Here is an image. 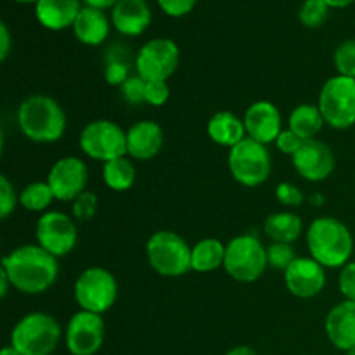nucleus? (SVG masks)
I'll use <instances>...</instances> for the list:
<instances>
[{
	"label": "nucleus",
	"instance_id": "obj_28",
	"mask_svg": "<svg viewBox=\"0 0 355 355\" xmlns=\"http://www.w3.org/2000/svg\"><path fill=\"white\" fill-rule=\"evenodd\" d=\"M54 200V193H52L47 180L45 182H42V180L30 182L19 193L21 207L28 211H35V214H45V211H49V207H51Z\"/></svg>",
	"mask_w": 355,
	"mask_h": 355
},
{
	"label": "nucleus",
	"instance_id": "obj_29",
	"mask_svg": "<svg viewBox=\"0 0 355 355\" xmlns=\"http://www.w3.org/2000/svg\"><path fill=\"white\" fill-rule=\"evenodd\" d=\"M329 6L324 0H305L298 10V19L305 28H319L328 19Z\"/></svg>",
	"mask_w": 355,
	"mask_h": 355
},
{
	"label": "nucleus",
	"instance_id": "obj_21",
	"mask_svg": "<svg viewBox=\"0 0 355 355\" xmlns=\"http://www.w3.org/2000/svg\"><path fill=\"white\" fill-rule=\"evenodd\" d=\"M82 7L80 0H38L35 17L45 30L62 31L73 28Z\"/></svg>",
	"mask_w": 355,
	"mask_h": 355
},
{
	"label": "nucleus",
	"instance_id": "obj_27",
	"mask_svg": "<svg viewBox=\"0 0 355 355\" xmlns=\"http://www.w3.org/2000/svg\"><path fill=\"white\" fill-rule=\"evenodd\" d=\"M135 179H137V170L127 156L111 159L103 165V180L107 189L125 193L134 186Z\"/></svg>",
	"mask_w": 355,
	"mask_h": 355
},
{
	"label": "nucleus",
	"instance_id": "obj_15",
	"mask_svg": "<svg viewBox=\"0 0 355 355\" xmlns=\"http://www.w3.org/2000/svg\"><path fill=\"white\" fill-rule=\"evenodd\" d=\"M295 170L309 182H322L333 173L336 165L335 153L319 139L304 141L302 148L291 156Z\"/></svg>",
	"mask_w": 355,
	"mask_h": 355
},
{
	"label": "nucleus",
	"instance_id": "obj_9",
	"mask_svg": "<svg viewBox=\"0 0 355 355\" xmlns=\"http://www.w3.org/2000/svg\"><path fill=\"white\" fill-rule=\"evenodd\" d=\"M319 110L326 125L347 130L355 125V80L335 75L328 78L319 92Z\"/></svg>",
	"mask_w": 355,
	"mask_h": 355
},
{
	"label": "nucleus",
	"instance_id": "obj_42",
	"mask_svg": "<svg viewBox=\"0 0 355 355\" xmlns=\"http://www.w3.org/2000/svg\"><path fill=\"white\" fill-rule=\"evenodd\" d=\"M85 6L94 7V9H101V10H106V9H113L120 0H83Z\"/></svg>",
	"mask_w": 355,
	"mask_h": 355
},
{
	"label": "nucleus",
	"instance_id": "obj_3",
	"mask_svg": "<svg viewBox=\"0 0 355 355\" xmlns=\"http://www.w3.org/2000/svg\"><path fill=\"white\" fill-rule=\"evenodd\" d=\"M309 253L326 269H342L354 253V238L350 229L335 217H318L309 224Z\"/></svg>",
	"mask_w": 355,
	"mask_h": 355
},
{
	"label": "nucleus",
	"instance_id": "obj_7",
	"mask_svg": "<svg viewBox=\"0 0 355 355\" xmlns=\"http://www.w3.org/2000/svg\"><path fill=\"white\" fill-rule=\"evenodd\" d=\"M73 297L80 311L103 315L116 304L118 281L104 267H89L76 277Z\"/></svg>",
	"mask_w": 355,
	"mask_h": 355
},
{
	"label": "nucleus",
	"instance_id": "obj_44",
	"mask_svg": "<svg viewBox=\"0 0 355 355\" xmlns=\"http://www.w3.org/2000/svg\"><path fill=\"white\" fill-rule=\"evenodd\" d=\"M225 355H257V352L248 345H236Z\"/></svg>",
	"mask_w": 355,
	"mask_h": 355
},
{
	"label": "nucleus",
	"instance_id": "obj_47",
	"mask_svg": "<svg viewBox=\"0 0 355 355\" xmlns=\"http://www.w3.org/2000/svg\"><path fill=\"white\" fill-rule=\"evenodd\" d=\"M14 2H17V3H24V6H28V3H37L38 0H14Z\"/></svg>",
	"mask_w": 355,
	"mask_h": 355
},
{
	"label": "nucleus",
	"instance_id": "obj_33",
	"mask_svg": "<svg viewBox=\"0 0 355 355\" xmlns=\"http://www.w3.org/2000/svg\"><path fill=\"white\" fill-rule=\"evenodd\" d=\"M97 208H99V198L92 191H83L75 201H73V217L80 222H89L96 217Z\"/></svg>",
	"mask_w": 355,
	"mask_h": 355
},
{
	"label": "nucleus",
	"instance_id": "obj_19",
	"mask_svg": "<svg viewBox=\"0 0 355 355\" xmlns=\"http://www.w3.org/2000/svg\"><path fill=\"white\" fill-rule=\"evenodd\" d=\"M324 331L335 349L343 352L355 349V302L336 304L326 315Z\"/></svg>",
	"mask_w": 355,
	"mask_h": 355
},
{
	"label": "nucleus",
	"instance_id": "obj_32",
	"mask_svg": "<svg viewBox=\"0 0 355 355\" xmlns=\"http://www.w3.org/2000/svg\"><path fill=\"white\" fill-rule=\"evenodd\" d=\"M297 259L293 246L288 243H270L267 246V263L274 270H286L291 266V262Z\"/></svg>",
	"mask_w": 355,
	"mask_h": 355
},
{
	"label": "nucleus",
	"instance_id": "obj_37",
	"mask_svg": "<svg viewBox=\"0 0 355 355\" xmlns=\"http://www.w3.org/2000/svg\"><path fill=\"white\" fill-rule=\"evenodd\" d=\"M338 288L345 300L355 302V262H349L340 269Z\"/></svg>",
	"mask_w": 355,
	"mask_h": 355
},
{
	"label": "nucleus",
	"instance_id": "obj_49",
	"mask_svg": "<svg viewBox=\"0 0 355 355\" xmlns=\"http://www.w3.org/2000/svg\"><path fill=\"white\" fill-rule=\"evenodd\" d=\"M345 355H355V349H352V350H349V352H345Z\"/></svg>",
	"mask_w": 355,
	"mask_h": 355
},
{
	"label": "nucleus",
	"instance_id": "obj_10",
	"mask_svg": "<svg viewBox=\"0 0 355 355\" xmlns=\"http://www.w3.org/2000/svg\"><path fill=\"white\" fill-rule=\"evenodd\" d=\"M78 146L90 159L104 163L127 156V132L111 120H94L82 128Z\"/></svg>",
	"mask_w": 355,
	"mask_h": 355
},
{
	"label": "nucleus",
	"instance_id": "obj_2",
	"mask_svg": "<svg viewBox=\"0 0 355 355\" xmlns=\"http://www.w3.org/2000/svg\"><path fill=\"white\" fill-rule=\"evenodd\" d=\"M68 118L54 97L47 94L28 96L17 107V127L21 134L37 144H52L61 141Z\"/></svg>",
	"mask_w": 355,
	"mask_h": 355
},
{
	"label": "nucleus",
	"instance_id": "obj_34",
	"mask_svg": "<svg viewBox=\"0 0 355 355\" xmlns=\"http://www.w3.org/2000/svg\"><path fill=\"white\" fill-rule=\"evenodd\" d=\"M19 205V193L7 175H0V218L7 220Z\"/></svg>",
	"mask_w": 355,
	"mask_h": 355
},
{
	"label": "nucleus",
	"instance_id": "obj_23",
	"mask_svg": "<svg viewBox=\"0 0 355 355\" xmlns=\"http://www.w3.org/2000/svg\"><path fill=\"white\" fill-rule=\"evenodd\" d=\"M208 137L215 142V144L222 146V148H234L236 144L246 139V128L243 118L232 111H218L214 116L208 120L207 125Z\"/></svg>",
	"mask_w": 355,
	"mask_h": 355
},
{
	"label": "nucleus",
	"instance_id": "obj_30",
	"mask_svg": "<svg viewBox=\"0 0 355 355\" xmlns=\"http://www.w3.org/2000/svg\"><path fill=\"white\" fill-rule=\"evenodd\" d=\"M336 73L355 80V38H349L338 44L333 54Z\"/></svg>",
	"mask_w": 355,
	"mask_h": 355
},
{
	"label": "nucleus",
	"instance_id": "obj_24",
	"mask_svg": "<svg viewBox=\"0 0 355 355\" xmlns=\"http://www.w3.org/2000/svg\"><path fill=\"white\" fill-rule=\"evenodd\" d=\"M263 232L272 243L293 245L304 232V222L293 211H274L263 220Z\"/></svg>",
	"mask_w": 355,
	"mask_h": 355
},
{
	"label": "nucleus",
	"instance_id": "obj_41",
	"mask_svg": "<svg viewBox=\"0 0 355 355\" xmlns=\"http://www.w3.org/2000/svg\"><path fill=\"white\" fill-rule=\"evenodd\" d=\"M10 45H12V38H10V31L6 23H0V61H6L7 55L10 52Z\"/></svg>",
	"mask_w": 355,
	"mask_h": 355
},
{
	"label": "nucleus",
	"instance_id": "obj_11",
	"mask_svg": "<svg viewBox=\"0 0 355 355\" xmlns=\"http://www.w3.org/2000/svg\"><path fill=\"white\" fill-rule=\"evenodd\" d=\"M180 62V49L172 38H153L146 42L135 58L137 75L146 82H166Z\"/></svg>",
	"mask_w": 355,
	"mask_h": 355
},
{
	"label": "nucleus",
	"instance_id": "obj_16",
	"mask_svg": "<svg viewBox=\"0 0 355 355\" xmlns=\"http://www.w3.org/2000/svg\"><path fill=\"white\" fill-rule=\"evenodd\" d=\"M284 286L297 298H314L326 286V267L312 257H297L283 272Z\"/></svg>",
	"mask_w": 355,
	"mask_h": 355
},
{
	"label": "nucleus",
	"instance_id": "obj_46",
	"mask_svg": "<svg viewBox=\"0 0 355 355\" xmlns=\"http://www.w3.org/2000/svg\"><path fill=\"white\" fill-rule=\"evenodd\" d=\"M0 355H23V354L17 352L12 345H6L2 350H0Z\"/></svg>",
	"mask_w": 355,
	"mask_h": 355
},
{
	"label": "nucleus",
	"instance_id": "obj_22",
	"mask_svg": "<svg viewBox=\"0 0 355 355\" xmlns=\"http://www.w3.org/2000/svg\"><path fill=\"white\" fill-rule=\"evenodd\" d=\"M110 30L111 21L106 12L89 6L82 7L75 24H73V33H75L76 40L89 47H97V45L104 44L110 37Z\"/></svg>",
	"mask_w": 355,
	"mask_h": 355
},
{
	"label": "nucleus",
	"instance_id": "obj_20",
	"mask_svg": "<svg viewBox=\"0 0 355 355\" xmlns=\"http://www.w3.org/2000/svg\"><path fill=\"white\" fill-rule=\"evenodd\" d=\"M151 23L153 12L146 0H120L111 9V24L123 37H139Z\"/></svg>",
	"mask_w": 355,
	"mask_h": 355
},
{
	"label": "nucleus",
	"instance_id": "obj_40",
	"mask_svg": "<svg viewBox=\"0 0 355 355\" xmlns=\"http://www.w3.org/2000/svg\"><path fill=\"white\" fill-rule=\"evenodd\" d=\"M274 144H276L277 151L279 153H283V155H286V156H293L295 153L302 148L304 141H302V139L298 137L295 132H291L290 128H284V130L279 134V137L276 139V142H274Z\"/></svg>",
	"mask_w": 355,
	"mask_h": 355
},
{
	"label": "nucleus",
	"instance_id": "obj_45",
	"mask_svg": "<svg viewBox=\"0 0 355 355\" xmlns=\"http://www.w3.org/2000/svg\"><path fill=\"white\" fill-rule=\"evenodd\" d=\"M329 6V9H345V7L352 6L355 0H324Z\"/></svg>",
	"mask_w": 355,
	"mask_h": 355
},
{
	"label": "nucleus",
	"instance_id": "obj_36",
	"mask_svg": "<svg viewBox=\"0 0 355 355\" xmlns=\"http://www.w3.org/2000/svg\"><path fill=\"white\" fill-rule=\"evenodd\" d=\"M276 200L284 207H300L304 205L305 196L300 187L284 180L276 186Z\"/></svg>",
	"mask_w": 355,
	"mask_h": 355
},
{
	"label": "nucleus",
	"instance_id": "obj_17",
	"mask_svg": "<svg viewBox=\"0 0 355 355\" xmlns=\"http://www.w3.org/2000/svg\"><path fill=\"white\" fill-rule=\"evenodd\" d=\"M243 121H245L246 135L266 146L276 142L281 132L284 130L279 107L270 101H257L250 104L248 110L245 111Z\"/></svg>",
	"mask_w": 355,
	"mask_h": 355
},
{
	"label": "nucleus",
	"instance_id": "obj_25",
	"mask_svg": "<svg viewBox=\"0 0 355 355\" xmlns=\"http://www.w3.org/2000/svg\"><path fill=\"white\" fill-rule=\"evenodd\" d=\"M225 245L217 238H205L191 250V270L200 274L214 272L224 267Z\"/></svg>",
	"mask_w": 355,
	"mask_h": 355
},
{
	"label": "nucleus",
	"instance_id": "obj_31",
	"mask_svg": "<svg viewBox=\"0 0 355 355\" xmlns=\"http://www.w3.org/2000/svg\"><path fill=\"white\" fill-rule=\"evenodd\" d=\"M130 76V64L123 55H116V52H111V55L106 58V64H104V80L107 85L121 87L125 80Z\"/></svg>",
	"mask_w": 355,
	"mask_h": 355
},
{
	"label": "nucleus",
	"instance_id": "obj_43",
	"mask_svg": "<svg viewBox=\"0 0 355 355\" xmlns=\"http://www.w3.org/2000/svg\"><path fill=\"white\" fill-rule=\"evenodd\" d=\"M9 288H12L9 276L6 274V270L0 269V298L7 297V293H9Z\"/></svg>",
	"mask_w": 355,
	"mask_h": 355
},
{
	"label": "nucleus",
	"instance_id": "obj_38",
	"mask_svg": "<svg viewBox=\"0 0 355 355\" xmlns=\"http://www.w3.org/2000/svg\"><path fill=\"white\" fill-rule=\"evenodd\" d=\"M170 97V87L166 82L146 83V104L149 106H163Z\"/></svg>",
	"mask_w": 355,
	"mask_h": 355
},
{
	"label": "nucleus",
	"instance_id": "obj_4",
	"mask_svg": "<svg viewBox=\"0 0 355 355\" xmlns=\"http://www.w3.org/2000/svg\"><path fill=\"white\" fill-rule=\"evenodd\" d=\"M62 338V329L54 315L30 312L10 331V343L23 355H52Z\"/></svg>",
	"mask_w": 355,
	"mask_h": 355
},
{
	"label": "nucleus",
	"instance_id": "obj_14",
	"mask_svg": "<svg viewBox=\"0 0 355 355\" xmlns=\"http://www.w3.org/2000/svg\"><path fill=\"white\" fill-rule=\"evenodd\" d=\"M87 182L89 170L85 162L78 156L59 158L47 173V184L51 186L54 198L64 203H73L83 191H87Z\"/></svg>",
	"mask_w": 355,
	"mask_h": 355
},
{
	"label": "nucleus",
	"instance_id": "obj_1",
	"mask_svg": "<svg viewBox=\"0 0 355 355\" xmlns=\"http://www.w3.org/2000/svg\"><path fill=\"white\" fill-rule=\"evenodd\" d=\"M14 290L24 295H42L51 290L59 276V262L38 245H23L7 253L0 262Z\"/></svg>",
	"mask_w": 355,
	"mask_h": 355
},
{
	"label": "nucleus",
	"instance_id": "obj_18",
	"mask_svg": "<svg viewBox=\"0 0 355 355\" xmlns=\"http://www.w3.org/2000/svg\"><path fill=\"white\" fill-rule=\"evenodd\" d=\"M165 134L159 123L139 120L127 130V155L137 162H148L162 151Z\"/></svg>",
	"mask_w": 355,
	"mask_h": 355
},
{
	"label": "nucleus",
	"instance_id": "obj_39",
	"mask_svg": "<svg viewBox=\"0 0 355 355\" xmlns=\"http://www.w3.org/2000/svg\"><path fill=\"white\" fill-rule=\"evenodd\" d=\"M159 9L170 17H182L187 16L194 9L198 0H156Z\"/></svg>",
	"mask_w": 355,
	"mask_h": 355
},
{
	"label": "nucleus",
	"instance_id": "obj_35",
	"mask_svg": "<svg viewBox=\"0 0 355 355\" xmlns=\"http://www.w3.org/2000/svg\"><path fill=\"white\" fill-rule=\"evenodd\" d=\"M146 80L139 75H130L120 87L121 97L132 106L146 104Z\"/></svg>",
	"mask_w": 355,
	"mask_h": 355
},
{
	"label": "nucleus",
	"instance_id": "obj_8",
	"mask_svg": "<svg viewBox=\"0 0 355 355\" xmlns=\"http://www.w3.org/2000/svg\"><path fill=\"white\" fill-rule=\"evenodd\" d=\"M227 166L236 182L245 187H257L270 177L272 158L266 144L246 137L229 149Z\"/></svg>",
	"mask_w": 355,
	"mask_h": 355
},
{
	"label": "nucleus",
	"instance_id": "obj_6",
	"mask_svg": "<svg viewBox=\"0 0 355 355\" xmlns=\"http://www.w3.org/2000/svg\"><path fill=\"white\" fill-rule=\"evenodd\" d=\"M267 267V248L255 234L236 236L225 245L224 270L238 283H255Z\"/></svg>",
	"mask_w": 355,
	"mask_h": 355
},
{
	"label": "nucleus",
	"instance_id": "obj_13",
	"mask_svg": "<svg viewBox=\"0 0 355 355\" xmlns=\"http://www.w3.org/2000/svg\"><path fill=\"white\" fill-rule=\"evenodd\" d=\"M106 338V322L103 315L78 311L69 318L64 329L66 349L71 355H96Z\"/></svg>",
	"mask_w": 355,
	"mask_h": 355
},
{
	"label": "nucleus",
	"instance_id": "obj_12",
	"mask_svg": "<svg viewBox=\"0 0 355 355\" xmlns=\"http://www.w3.org/2000/svg\"><path fill=\"white\" fill-rule=\"evenodd\" d=\"M37 245L55 259L64 257L75 250L78 243V229L75 220L64 211L49 210L40 215L35 227Z\"/></svg>",
	"mask_w": 355,
	"mask_h": 355
},
{
	"label": "nucleus",
	"instance_id": "obj_5",
	"mask_svg": "<svg viewBox=\"0 0 355 355\" xmlns=\"http://www.w3.org/2000/svg\"><path fill=\"white\" fill-rule=\"evenodd\" d=\"M191 250L180 234L173 231H158L146 243V257L158 276L180 277L191 270Z\"/></svg>",
	"mask_w": 355,
	"mask_h": 355
},
{
	"label": "nucleus",
	"instance_id": "obj_48",
	"mask_svg": "<svg viewBox=\"0 0 355 355\" xmlns=\"http://www.w3.org/2000/svg\"><path fill=\"white\" fill-rule=\"evenodd\" d=\"M312 201H315V203H322L324 200H322L321 196H314V198H312Z\"/></svg>",
	"mask_w": 355,
	"mask_h": 355
},
{
	"label": "nucleus",
	"instance_id": "obj_26",
	"mask_svg": "<svg viewBox=\"0 0 355 355\" xmlns=\"http://www.w3.org/2000/svg\"><path fill=\"white\" fill-rule=\"evenodd\" d=\"M324 125V116L318 104H298L288 118V128L295 132L302 141L318 139L319 132L322 130Z\"/></svg>",
	"mask_w": 355,
	"mask_h": 355
}]
</instances>
